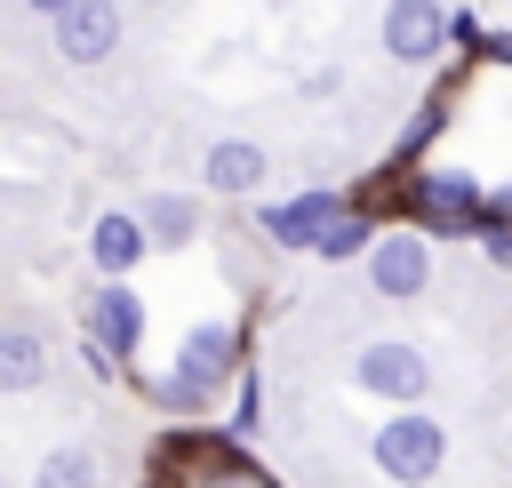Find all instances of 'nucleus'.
<instances>
[{
  "label": "nucleus",
  "instance_id": "1",
  "mask_svg": "<svg viewBox=\"0 0 512 488\" xmlns=\"http://www.w3.org/2000/svg\"><path fill=\"white\" fill-rule=\"evenodd\" d=\"M480 200H488V184L472 168H408V176H392V208L424 240H472L480 232Z\"/></svg>",
  "mask_w": 512,
  "mask_h": 488
},
{
  "label": "nucleus",
  "instance_id": "2",
  "mask_svg": "<svg viewBox=\"0 0 512 488\" xmlns=\"http://www.w3.org/2000/svg\"><path fill=\"white\" fill-rule=\"evenodd\" d=\"M136 352H144V296L128 280H96L88 304H80V360H88V376L112 384V376L136 368Z\"/></svg>",
  "mask_w": 512,
  "mask_h": 488
},
{
  "label": "nucleus",
  "instance_id": "3",
  "mask_svg": "<svg viewBox=\"0 0 512 488\" xmlns=\"http://www.w3.org/2000/svg\"><path fill=\"white\" fill-rule=\"evenodd\" d=\"M368 464L392 480V488H432L448 472V424L432 408H392L376 432H368Z\"/></svg>",
  "mask_w": 512,
  "mask_h": 488
},
{
  "label": "nucleus",
  "instance_id": "4",
  "mask_svg": "<svg viewBox=\"0 0 512 488\" xmlns=\"http://www.w3.org/2000/svg\"><path fill=\"white\" fill-rule=\"evenodd\" d=\"M192 392H208V400H224V384L248 368V320L240 312H208V320H192L184 336H176V360H168Z\"/></svg>",
  "mask_w": 512,
  "mask_h": 488
},
{
  "label": "nucleus",
  "instance_id": "5",
  "mask_svg": "<svg viewBox=\"0 0 512 488\" xmlns=\"http://www.w3.org/2000/svg\"><path fill=\"white\" fill-rule=\"evenodd\" d=\"M352 392H368L384 408H424L432 400V352L408 336H368L352 352Z\"/></svg>",
  "mask_w": 512,
  "mask_h": 488
},
{
  "label": "nucleus",
  "instance_id": "6",
  "mask_svg": "<svg viewBox=\"0 0 512 488\" xmlns=\"http://www.w3.org/2000/svg\"><path fill=\"white\" fill-rule=\"evenodd\" d=\"M160 488H272V480L240 456L232 432H176V448H168V480H160Z\"/></svg>",
  "mask_w": 512,
  "mask_h": 488
},
{
  "label": "nucleus",
  "instance_id": "7",
  "mask_svg": "<svg viewBox=\"0 0 512 488\" xmlns=\"http://www.w3.org/2000/svg\"><path fill=\"white\" fill-rule=\"evenodd\" d=\"M360 272H368V288H376L384 304H416V296L432 288V240L408 232V224H384V232L368 240Z\"/></svg>",
  "mask_w": 512,
  "mask_h": 488
},
{
  "label": "nucleus",
  "instance_id": "8",
  "mask_svg": "<svg viewBox=\"0 0 512 488\" xmlns=\"http://www.w3.org/2000/svg\"><path fill=\"white\" fill-rule=\"evenodd\" d=\"M352 192H336V184H304V192H288V200H256V240H272V248H296V256H312V240H320V224L344 208Z\"/></svg>",
  "mask_w": 512,
  "mask_h": 488
},
{
  "label": "nucleus",
  "instance_id": "9",
  "mask_svg": "<svg viewBox=\"0 0 512 488\" xmlns=\"http://www.w3.org/2000/svg\"><path fill=\"white\" fill-rule=\"evenodd\" d=\"M384 56L392 64H408V72H424V64H440L448 56V8L440 0H384Z\"/></svg>",
  "mask_w": 512,
  "mask_h": 488
},
{
  "label": "nucleus",
  "instance_id": "10",
  "mask_svg": "<svg viewBox=\"0 0 512 488\" xmlns=\"http://www.w3.org/2000/svg\"><path fill=\"white\" fill-rule=\"evenodd\" d=\"M48 32H56V56L72 72H96V64L120 56V0H72Z\"/></svg>",
  "mask_w": 512,
  "mask_h": 488
},
{
  "label": "nucleus",
  "instance_id": "11",
  "mask_svg": "<svg viewBox=\"0 0 512 488\" xmlns=\"http://www.w3.org/2000/svg\"><path fill=\"white\" fill-rule=\"evenodd\" d=\"M456 88H464V72H448V80H432V96L392 128V144H384V176H408V168H424V152L440 144V128H448V104H456Z\"/></svg>",
  "mask_w": 512,
  "mask_h": 488
},
{
  "label": "nucleus",
  "instance_id": "12",
  "mask_svg": "<svg viewBox=\"0 0 512 488\" xmlns=\"http://www.w3.org/2000/svg\"><path fill=\"white\" fill-rule=\"evenodd\" d=\"M144 256H152V240H144L136 208H96V224H88V272L96 280H128Z\"/></svg>",
  "mask_w": 512,
  "mask_h": 488
},
{
  "label": "nucleus",
  "instance_id": "13",
  "mask_svg": "<svg viewBox=\"0 0 512 488\" xmlns=\"http://www.w3.org/2000/svg\"><path fill=\"white\" fill-rule=\"evenodd\" d=\"M264 176H272V152H264L256 136H216V144L200 152V184L224 192V200H248Z\"/></svg>",
  "mask_w": 512,
  "mask_h": 488
},
{
  "label": "nucleus",
  "instance_id": "14",
  "mask_svg": "<svg viewBox=\"0 0 512 488\" xmlns=\"http://www.w3.org/2000/svg\"><path fill=\"white\" fill-rule=\"evenodd\" d=\"M136 224H144V240L168 256V248H192V240H200L208 208H200L192 192H168V184H160V192H144V200H136Z\"/></svg>",
  "mask_w": 512,
  "mask_h": 488
},
{
  "label": "nucleus",
  "instance_id": "15",
  "mask_svg": "<svg viewBox=\"0 0 512 488\" xmlns=\"http://www.w3.org/2000/svg\"><path fill=\"white\" fill-rule=\"evenodd\" d=\"M40 384H48V336L8 320L0 328V392H40Z\"/></svg>",
  "mask_w": 512,
  "mask_h": 488
},
{
  "label": "nucleus",
  "instance_id": "16",
  "mask_svg": "<svg viewBox=\"0 0 512 488\" xmlns=\"http://www.w3.org/2000/svg\"><path fill=\"white\" fill-rule=\"evenodd\" d=\"M384 224H376V208L368 200H344L328 224H320V240H312V256L320 264H352V256H368V240H376Z\"/></svg>",
  "mask_w": 512,
  "mask_h": 488
},
{
  "label": "nucleus",
  "instance_id": "17",
  "mask_svg": "<svg viewBox=\"0 0 512 488\" xmlns=\"http://www.w3.org/2000/svg\"><path fill=\"white\" fill-rule=\"evenodd\" d=\"M32 488H104V456L88 440H56L40 464H32Z\"/></svg>",
  "mask_w": 512,
  "mask_h": 488
},
{
  "label": "nucleus",
  "instance_id": "18",
  "mask_svg": "<svg viewBox=\"0 0 512 488\" xmlns=\"http://www.w3.org/2000/svg\"><path fill=\"white\" fill-rule=\"evenodd\" d=\"M144 400H152V408H160L168 424H200V416L216 408V400H208V392H192V384H184L176 368H160V376H144Z\"/></svg>",
  "mask_w": 512,
  "mask_h": 488
},
{
  "label": "nucleus",
  "instance_id": "19",
  "mask_svg": "<svg viewBox=\"0 0 512 488\" xmlns=\"http://www.w3.org/2000/svg\"><path fill=\"white\" fill-rule=\"evenodd\" d=\"M256 424H264V384H256V368H240L232 376V440H256Z\"/></svg>",
  "mask_w": 512,
  "mask_h": 488
},
{
  "label": "nucleus",
  "instance_id": "20",
  "mask_svg": "<svg viewBox=\"0 0 512 488\" xmlns=\"http://www.w3.org/2000/svg\"><path fill=\"white\" fill-rule=\"evenodd\" d=\"M480 32H488L480 8H448V48H472V56H480Z\"/></svg>",
  "mask_w": 512,
  "mask_h": 488
},
{
  "label": "nucleus",
  "instance_id": "21",
  "mask_svg": "<svg viewBox=\"0 0 512 488\" xmlns=\"http://www.w3.org/2000/svg\"><path fill=\"white\" fill-rule=\"evenodd\" d=\"M480 56H488V64H512V32L488 24V32H480Z\"/></svg>",
  "mask_w": 512,
  "mask_h": 488
},
{
  "label": "nucleus",
  "instance_id": "22",
  "mask_svg": "<svg viewBox=\"0 0 512 488\" xmlns=\"http://www.w3.org/2000/svg\"><path fill=\"white\" fill-rule=\"evenodd\" d=\"M64 8H72V0H24V16H48V24H56Z\"/></svg>",
  "mask_w": 512,
  "mask_h": 488
},
{
  "label": "nucleus",
  "instance_id": "23",
  "mask_svg": "<svg viewBox=\"0 0 512 488\" xmlns=\"http://www.w3.org/2000/svg\"><path fill=\"white\" fill-rule=\"evenodd\" d=\"M0 488H8V480H0Z\"/></svg>",
  "mask_w": 512,
  "mask_h": 488
}]
</instances>
